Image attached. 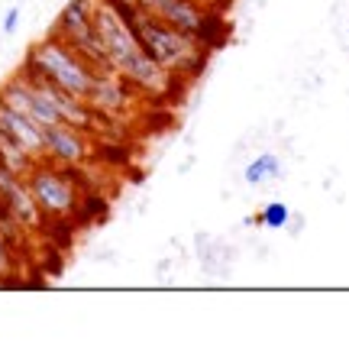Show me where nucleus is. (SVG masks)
Masks as SVG:
<instances>
[{"label":"nucleus","instance_id":"nucleus-1","mask_svg":"<svg viewBox=\"0 0 349 356\" xmlns=\"http://www.w3.org/2000/svg\"><path fill=\"white\" fill-rule=\"evenodd\" d=\"M107 3L126 19L133 36L139 39V46L146 49V56L152 62H159L171 78H178L181 85L194 81L204 72V65H207V58H210V49L204 42H198L194 36L169 26V23H162L152 13H146L136 0H107Z\"/></svg>","mask_w":349,"mask_h":356},{"label":"nucleus","instance_id":"nucleus-2","mask_svg":"<svg viewBox=\"0 0 349 356\" xmlns=\"http://www.w3.org/2000/svg\"><path fill=\"white\" fill-rule=\"evenodd\" d=\"M94 29L101 42L107 49V58L120 78H126L142 97H171V85H181L178 78H171L159 62H152L146 56V49L139 46V39L133 36V29L126 26V19L117 13L107 0L94 3Z\"/></svg>","mask_w":349,"mask_h":356},{"label":"nucleus","instance_id":"nucleus-3","mask_svg":"<svg viewBox=\"0 0 349 356\" xmlns=\"http://www.w3.org/2000/svg\"><path fill=\"white\" fill-rule=\"evenodd\" d=\"M17 75H23L26 81H52V85L65 88L68 94L87 101L97 72L78 56L75 49L68 46L65 39L56 36V33L49 29L46 36L36 39V42L29 46L26 58H23L17 68Z\"/></svg>","mask_w":349,"mask_h":356},{"label":"nucleus","instance_id":"nucleus-4","mask_svg":"<svg viewBox=\"0 0 349 356\" xmlns=\"http://www.w3.org/2000/svg\"><path fill=\"white\" fill-rule=\"evenodd\" d=\"M26 185L36 197L39 211L49 217V224H65L81 214V201L87 195L81 165H56L49 159H39L29 169Z\"/></svg>","mask_w":349,"mask_h":356},{"label":"nucleus","instance_id":"nucleus-5","mask_svg":"<svg viewBox=\"0 0 349 356\" xmlns=\"http://www.w3.org/2000/svg\"><path fill=\"white\" fill-rule=\"evenodd\" d=\"M136 3L146 13L159 17L162 23H169V26L181 29V33L194 36L198 42H204L210 52L227 42L223 10H217V7H207L201 0H136Z\"/></svg>","mask_w":349,"mask_h":356},{"label":"nucleus","instance_id":"nucleus-6","mask_svg":"<svg viewBox=\"0 0 349 356\" xmlns=\"http://www.w3.org/2000/svg\"><path fill=\"white\" fill-rule=\"evenodd\" d=\"M94 3L97 0H68L65 7L58 10L56 23H52V33L65 39L68 46L75 49L97 75H107V72H114V65H110L107 49L94 29Z\"/></svg>","mask_w":349,"mask_h":356},{"label":"nucleus","instance_id":"nucleus-7","mask_svg":"<svg viewBox=\"0 0 349 356\" xmlns=\"http://www.w3.org/2000/svg\"><path fill=\"white\" fill-rule=\"evenodd\" d=\"M94 156V133L56 123L46 127V156L42 159L56 162V165H85Z\"/></svg>","mask_w":349,"mask_h":356},{"label":"nucleus","instance_id":"nucleus-8","mask_svg":"<svg viewBox=\"0 0 349 356\" xmlns=\"http://www.w3.org/2000/svg\"><path fill=\"white\" fill-rule=\"evenodd\" d=\"M136 94L139 91H136L126 78H120L117 72H107V75L94 78V88L87 94V104L97 111L101 120H107V117H117V113L130 111V104L136 101Z\"/></svg>","mask_w":349,"mask_h":356},{"label":"nucleus","instance_id":"nucleus-9","mask_svg":"<svg viewBox=\"0 0 349 356\" xmlns=\"http://www.w3.org/2000/svg\"><path fill=\"white\" fill-rule=\"evenodd\" d=\"M0 130L7 133V136H13V140L26 152H33L36 159L46 156V127H39L33 117L13 111L7 104H0Z\"/></svg>","mask_w":349,"mask_h":356},{"label":"nucleus","instance_id":"nucleus-10","mask_svg":"<svg viewBox=\"0 0 349 356\" xmlns=\"http://www.w3.org/2000/svg\"><path fill=\"white\" fill-rule=\"evenodd\" d=\"M0 162H3V165H7L10 172H17V175L26 178V175H29V169H33V165H36L39 159L33 156V152L23 149V146H19V143L13 140V136H7V133L0 130Z\"/></svg>","mask_w":349,"mask_h":356},{"label":"nucleus","instance_id":"nucleus-11","mask_svg":"<svg viewBox=\"0 0 349 356\" xmlns=\"http://www.w3.org/2000/svg\"><path fill=\"white\" fill-rule=\"evenodd\" d=\"M284 169H282V159L275 152H259L249 165L243 169V181L246 185H265L272 178H282Z\"/></svg>","mask_w":349,"mask_h":356},{"label":"nucleus","instance_id":"nucleus-12","mask_svg":"<svg viewBox=\"0 0 349 356\" xmlns=\"http://www.w3.org/2000/svg\"><path fill=\"white\" fill-rule=\"evenodd\" d=\"M259 214H262V227H269V230H284L288 220H291V207L284 204V201H272V204H265Z\"/></svg>","mask_w":349,"mask_h":356},{"label":"nucleus","instance_id":"nucleus-13","mask_svg":"<svg viewBox=\"0 0 349 356\" xmlns=\"http://www.w3.org/2000/svg\"><path fill=\"white\" fill-rule=\"evenodd\" d=\"M10 269H17V243L0 230V272H10Z\"/></svg>","mask_w":349,"mask_h":356},{"label":"nucleus","instance_id":"nucleus-14","mask_svg":"<svg viewBox=\"0 0 349 356\" xmlns=\"http://www.w3.org/2000/svg\"><path fill=\"white\" fill-rule=\"evenodd\" d=\"M19 26V7H10L7 17H3V36H13Z\"/></svg>","mask_w":349,"mask_h":356},{"label":"nucleus","instance_id":"nucleus-15","mask_svg":"<svg viewBox=\"0 0 349 356\" xmlns=\"http://www.w3.org/2000/svg\"><path fill=\"white\" fill-rule=\"evenodd\" d=\"M301 227H304V220H288V227H284V230H291V234H301Z\"/></svg>","mask_w":349,"mask_h":356},{"label":"nucleus","instance_id":"nucleus-16","mask_svg":"<svg viewBox=\"0 0 349 356\" xmlns=\"http://www.w3.org/2000/svg\"><path fill=\"white\" fill-rule=\"evenodd\" d=\"M7 285H10V279L3 275V272H0V289H7Z\"/></svg>","mask_w":349,"mask_h":356}]
</instances>
